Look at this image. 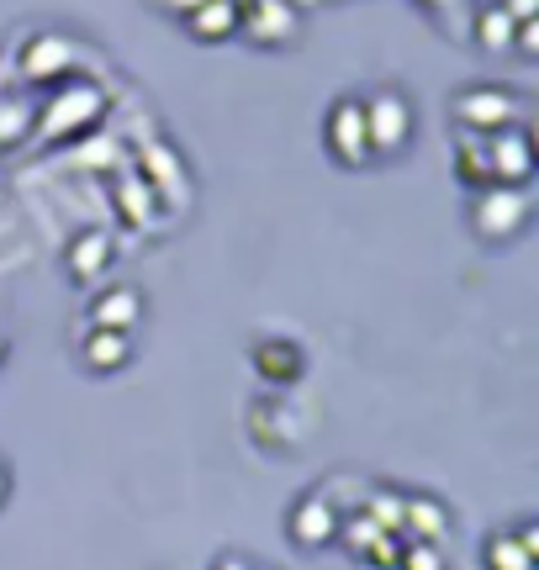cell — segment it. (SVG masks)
I'll return each instance as SVG.
<instances>
[{
	"label": "cell",
	"instance_id": "cell-26",
	"mask_svg": "<svg viewBox=\"0 0 539 570\" xmlns=\"http://www.w3.org/2000/svg\"><path fill=\"white\" fill-rule=\"evenodd\" d=\"M502 11H508V17L513 21H535L539 17V0H498Z\"/></svg>",
	"mask_w": 539,
	"mask_h": 570
},
{
	"label": "cell",
	"instance_id": "cell-12",
	"mask_svg": "<svg viewBox=\"0 0 539 570\" xmlns=\"http://www.w3.org/2000/svg\"><path fill=\"white\" fill-rule=\"evenodd\" d=\"M249 365H254V375H259L265 386L286 391V386H296V381H302L307 354H302V344H296V338H259V344H254V354H249Z\"/></svg>",
	"mask_w": 539,
	"mask_h": 570
},
{
	"label": "cell",
	"instance_id": "cell-23",
	"mask_svg": "<svg viewBox=\"0 0 539 570\" xmlns=\"http://www.w3.org/2000/svg\"><path fill=\"white\" fill-rule=\"evenodd\" d=\"M402 544H408L402 533H381V539L371 544V554H365V566H375V570H396V554H402Z\"/></svg>",
	"mask_w": 539,
	"mask_h": 570
},
{
	"label": "cell",
	"instance_id": "cell-11",
	"mask_svg": "<svg viewBox=\"0 0 539 570\" xmlns=\"http://www.w3.org/2000/svg\"><path fill=\"white\" fill-rule=\"evenodd\" d=\"M450 508H444V497L434 491H402V539L408 544H439L444 550V539H450Z\"/></svg>",
	"mask_w": 539,
	"mask_h": 570
},
{
	"label": "cell",
	"instance_id": "cell-30",
	"mask_svg": "<svg viewBox=\"0 0 539 570\" xmlns=\"http://www.w3.org/2000/svg\"><path fill=\"white\" fill-rule=\"evenodd\" d=\"M6 354H11V344H6V333H0V365H6Z\"/></svg>",
	"mask_w": 539,
	"mask_h": 570
},
{
	"label": "cell",
	"instance_id": "cell-13",
	"mask_svg": "<svg viewBox=\"0 0 539 570\" xmlns=\"http://www.w3.org/2000/svg\"><path fill=\"white\" fill-rule=\"evenodd\" d=\"M144 323V291L138 285H106L96 291V302H90V327H111V333H138Z\"/></svg>",
	"mask_w": 539,
	"mask_h": 570
},
{
	"label": "cell",
	"instance_id": "cell-2",
	"mask_svg": "<svg viewBox=\"0 0 539 570\" xmlns=\"http://www.w3.org/2000/svg\"><path fill=\"white\" fill-rule=\"evenodd\" d=\"M106 117V90L90 80H63L48 101H42V117H38V138L42 142H69V138H85L90 127Z\"/></svg>",
	"mask_w": 539,
	"mask_h": 570
},
{
	"label": "cell",
	"instance_id": "cell-9",
	"mask_svg": "<svg viewBox=\"0 0 539 570\" xmlns=\"http://www.w3.org/2000/svg\"><path fill=\"white\" fill-rule=\"evenodd\" d=\"M286 533H291V544H296V550H307V554L329 550V544H339V512L329 508V497H323V491L312 487V491H302V497L291 502Z\"/></svg>",
	"mask_w": 539,
	"mask_h": 570
},
{
	"label": "cell",
	"instance_id": "cell-15",
	"mask_svg": "<svg viewBox=\"0 0 539 570\" xmlns=\"http://www.w3.org/2000/svg\"><path fill=\"white\" fill-rule=\"evenodd\" d=\"M133 360V333H111V327H85L80 333V365L90 375H117Z\"/></svg>",
	"mask_w": 539,
	"mask_h": 570
},
{
	"label": "cell",
	"instance_id": "cell-6",
	"mask_svg": "<svg viewBox=\"0 0 539 570\" xmlns=\"http://www.w3.org/2000/svg\"><path fill=\"white\" fill-rule=\"evenodd\" d=\"M323 148H329V159L344 164V169H365V164H371L360 96H339V101L323 111Z\"/></svg>",
	"mask_w": 539,
	"mask_h": 570
},
{
	"label": "cell",
	"instance_id": "cell-5",
	"mask_svg": "<svg viewBox=\"0 0 539 570\" xmlns=\"http://www.w3.org/2000/svg\"><path fill=\"white\" fill-rule=\"evenodd\" d=\"M138 180L154 190L159 212H186L190 206V169L169 142H144L138 148Z\"/></svg>",
	"mask_w": 539,
	"mask_h": 570
},
{
	"label": "cell",
	"instance_id": "cell-29",
	"mask_svg": "<svg viewBox=\"0 0 539 570\" xmlns=\"http://www.w3.org/2000/svg\"><path fill=\"white\" fill-rule=\"evenodd\" d=\"M423 6H429V11H455L460 0H423Z\"/></svg>",
	"mask_w": 539,
	"mask_h": 570
},
{
	"label": "cell",
	"instance_id": "cell-14",
	"mask_svg": "<svg viewBox=\"0 0 539 570\" xmlns=\"http://www.w3.org/2000/svg\"><path fill=\"white\" fill-rule=\"evenodd\" d=\"M111 254H117V244H111L106 227H80V233L69 238V248H63V265H69V275L80 285H90L111 269Z\"/></svg>",
	"mask_w": 539,
	"mask_h": 570
},
{
	"label": "cell",
	"instance_id": "cell-3",
	"mask_svg": "<svg viewBox=\"0 0 539 570\" xmlns=\"http://www.w3.org/2000/svg\"><path fill=\"white\" fill-rule=\"evenodd\" d=\"M450 117H455L460 132L492 138L502 127L523 122V101L508 90V85H460L455 96H450Z\"/></svg>",
	"mask_w": 539,
	"mask_h": 570
},
{
	"label": "cell",
	"instance_id": "cell-20",
	"mask_svg": "<svg viewBox=\"0 0 539 570\" xmlns=\"http://www.w3.org/2000/svg\"><path fill=\"white\" fill-rule=\"evenodd\" d=\"M117 206H122V217H127V227H154L159 223V202H154V190H148L138 175H122L117 180Z\"/></svg>",
	"mask_w": 539,
	"mask_h": 570
},
{
	"label": "cell",
	"instance_id": "cell-10",
	"mask_svg": "<svg viewBox=\"0 0 539 570\" xmlns=\"http://www.w3.org/2000/svg\"><path fill=\"white\" fill-rule=\"evenodd\" d=\"M75 75V42L63 32H38L21 48V80L27 85H59Z\"/></svg>",
	"mask_w": 539,
	"mask_h": 570
},
{
	"label": "cell",
	"instance_id": "cell-21",
	"mask_svg": "<svg viewBox=\"0 0 539 570\" xmlns=\"http://www.w3.org/2000/svg\"><path fill=\"white\" fill-rule=\"evenodd\" d=\"M317 491H323V497H329V508L344 518V512L365 508V491H371V487H365V481H354V475H333V481H323Z\"/></svg>",
	"mask_w": 539,
	"mask_h": 570
},
{
	"label": "cell",
	"instance_id": "cell-28",
	"mask_svg": "<svg viewBox=\"0 0 539 570\" xmlns=\"http://www.w3.org/2000/svg\"><path fill=\"white\" fill-rule=\"evenodd\" d=\"M11 502V470H6V460H0V508Z\"/></svg>",
	"mask_w": 539,
	"mask_h": 570
},
{
	"label": "cell",
	"instance_id": "cell-31",
	"mask_svg": "<svg viewBox=\"0 0 539 570\" xmlns=\"http://www.w3.org/2000/svg\"><path fill=\"white\" fill-rule=\"evenodd\" d=\"M254 570H259V566H254Z\"/></svg>",
	"mask_w": 539,
	"mask_h": 570
},
{
	"label": "cell",
	"instance_id": "cell-8",
	"mask_svg": "<svg viewBox=\"0 0 539 570\" xmlns=\"http://www.w3.org/2000/svg\"><path fill=\"white\" fill-rule=\"evenodd\" d=\"M238 32L254 48H291V42L302 38V11L291 0H244Z\"/></svg>",
	"mask_w": 539,
	"mask_h": 570
},
{
	"label": "cell",
	"instance_id": "cell-18",
	"mask_svg": "<svg viewBox=\"0 0 539 570\" xmlns=\"http://www.w3.org/2000/svg\"><path fill=\"white\" fill-rule=\"evenodd\" d=\"M455 180L465 185L471 196L492 185V175H487V138H481V132H460V142H455Z\"/></svg>",
	"mask_w": 539,
	"mask_h": 570
},
{
	"label": "cell",
	"instance_id": "cell-25",
	"mask_svg": "<svg viewBox=\"0 0 539 570\" xmlns=\"http://www.w3.org/2000/svg\"><path fill=\"white\" fill-rule=\"evenodd\" d=\"M148 6H154V11H165V17H175V21H186L202 0H148Z\"/></svg>",
	"mask_w": 539,
	"mask_h": 570
},
{
	"label": "cell",
	"instance_id": "cell-16",
	"mask_svg": "<svg viewBox=\"0 0 539 570\" xmlns=\"http://www.w3.org/2000/svg\"><path fill=\"white\" fill-rule=\"evenodd\" d=\"M238 17H244V0H202L196 11H190L180 27H186L196 42H228L238 38Z\"/></svg>",
	"mask_w": 539,
	"mask_h": 570
},
{
	"label": "cell",
	"instance_id": "cell-22",
	"mask_svg": "<svg viewBox=\"0 0 539 570\" xmlns=\"http://www.w3.org/2000/svg\"><path fill=\"white\" fill-rule=\"evenodd\" d=\"M396 570H444V550L439 544H402Z\"/></svg>",
	"mask_w": 539,
	"mask_h": 570
},
{
	"label": "cell",
	"instance_id": "cell-27",
	"mask_svg": "<svg viewBox=\"0 0 539 570\" xmlns=\"http://www.w3.org/2000/svg\"><path fill=\"white\" fill-rule=\"evenodd\" d=\"M212 570H254V560H249V554H217V566H212Z\"/></svg>",
	"mask_w": 539,
	"mask_h": 570
},
{
	"label": "cell",
	"instance_id": "cell-4",
	"mask_svg": "<svg viewBox=\"0 0 539 570\" xmlns=\"http://www.w3.org/2000/svg\"><path fill=\"white\" fill-rule=\"evenodd\" d=\"M529 212H535V196L529 190H513V185H487L471 196V233L481 244H513L523 227H529Z\"/></svg>",
	"mask_w": 539,
	"mask_h": 570
},
{
	"label": "cell",
	"instance_id": "cell-19",
	"mask_svg": "<svg viewBox=\"0 0 539 570\" xmlns=\"http://www.w3.org/2000/svg\"><path fill=\"white\" fill-rule=\"evenodd\" d=\"M481 566L487 570H535L539 560L513 539V529H492L481 539Z\"/></svg>",
	"mask_w": 539,
	"mask_h": 570
},
{
	"label": "cell",
	"instance_id": "cell-24",
	"mask_svg": "<svg viewBox=\"0 0 539 570\" xmlns=\"http://www.w3.org/2000/svg\"><path fill=\"white\" fill-rule=\"evenodd\" d=\"M513 53H519L523 63L539 53V17H535V21H519V27H513Z\"/></svg>",
	"mask_w": 539,
	"mask_h": 570
},
{
	"label": "cell",
	"instance_id": "cell-7",
	"mask_svg": "<svg viewBox=\"0 0 539 570\" xmlns=\"http://www.w3.org/2000/svg\"><path fill=\"white\" fill-rule=\"evenodd\" d=\"M535 164L539 159H535V132H529V122H513V127H502V132L487 138V175H492V185L529 190Z\"/></svg>",
	"mask_w": 539,
	"mask_h": 570
},
{
	"label": "cell",
	"instance_id": "cell-1",
	"mask_svg": "<svg viewBox=\"0 0 539 570\" xmlns=\"http://www.w3.org/2000/svg\"><path fill=\"white\" fill-rule=\"evenodd\" d=\"M360 111H365V142H371V159H402L413 148L418 132V111L408 101V90L396 85H381L371 96H360Z\"/></svg>",
	"mask_w": 539,
	"mask_h": 570
},
{
	"label": "cell",
	"instance_id": "cell-17",
	"mask_svg": "<svg viewBox=\"0 0 539 570\" xmlns=\"http://www.w3.org/2000/svg\"><path fill=\"white\" fill-rule=\"evenodd\" d=\"M513 27H519V21H513V17H508V11L498 6V0H492V6H481L477 17H471V38H477L481 53H492V59H508V53H513Z\"/></svg>",
	"mask_w": 539,
	"mask_h": 570
}]
</instances>
